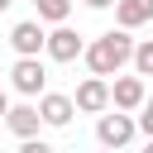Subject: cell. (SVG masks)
I'll use <instances>...</instances> for the list:
<instances>
[{"label":"cell","instance_id":"cell-1","mask_svg":"<svg viewBox=\"0 0 153 153\" xmlns=\"http://www.w3.org/2000/svg\"><path fill=\"white\" fill-rule=\"evenodd\" d=\"M134 38L124 33V29H105L100 38H91L86 43V67H91V76H120V67L124 62H134Z\"/></svg>","mask_w":153,"mask_h":153},{"label":"cell","instance_id":"cell-2","mask_svg":"<svg viewBox=\"0 0 153 153\" xmlns=\"http://www.w3.org/2000/svg\"><path fill=\"white\" fill-rule=\"evenodd\" d=\"M134 134H139V120H134V115H124V110H115V115H100V120H96V139H100V148H110V153H120Z\"/></svg>","mask_w":153,"mask_h":153},{"label":"cell","instance_id":"cell-3","mask_svg":"<svg viewBox=\"0 0 153 153\" xmlns=\"http://www.w3.org/2000/svg\"><path fill=\"white\" fill-rule=\"evenodd\" d=\"M10 86H14L19 96H43V86H48V67H43L38 57H19V62L10 67Z\"/></svg>","mask_w":153,"mask_h":153},{"label":"cell","instance_id":"cell-4","mask_svg":"<svg viewBox=\"0 0 153 153\" xmlns=\"http://www.w3.org/2000/svg\"><path fill=\"white\" fill-rule=\"evenodd\" d=\"M53 62H76L81 53H86V38L72 29V24H57L53 33H48V48H43Z\"/></svg>","mask_w":153,"mask_h":153},{"label":"cell","instance_id":"cell-5","mask_svg":"<svg viewBox=\"0 0 153 153\" xmlns=\"http://www.w3.org/2000/svg\"><path fill=\"white\" fill-rule=\"evenodd\" d=\"M10 48H14L19 57H38V53L48 48V33H43V24H38V19H19V24L10 29Z\"/></svg>","mask_w":153,"mask_h":153},{"label":"cell","instance_id":"cell-6","mask_svg":"<svg viewBox=\"0 0 153 153\" xmlns=\"http://www.w3.org/2000/svg\"><path fill=\"white\" fill-rule=\"evenodd\" d=\"M143 100H148L143 76H115V81H110V105H115V110L134 115V110H143Z\"/></svg>","mask_w":153,"mask_h":153},{"label":"cell","instance_id":"cell-7","mask_svg":"<svg viewBox=\"0 0 153 153\" xmlns=\"http://www.w3.org/2000/svg\"><path fill=\"white\" fill-rule=\"evenodd\" d=\"M38 115H43L48 129H67L72 115H76V100L62 96V91H43V96H38Z\"/></svg>","mask_w":153,"mask_h":153},{"label":"cell","instance_id":"cell-8","mask_svg":"<svg viewBox=\"0 0 153 153\" xmlns=\"http://www.w3.org/2000/svg\"><path fill=\"white\" fill-rule=\"evenodd\" d=\"M72 100H76V110H86V115H105V110H110V81H105V76H86Z\"/></svg>","mask_w":153,"mask_h":153},{"label":"cell","instance_id":"cell-9","mask_svg":"<svg viewBox=\"0 0 153 153\" xmlns=\"http://www.w3.org/2000/svg\"><path fill=\"white\" fill-rule=\"evenodd\" d=\"M5 124H10V134L24 143V139H38V129H43V115H38V105H10V115H5Z\"/></svg>","mask_w":153,"mask_h":153},{"label":"cell","instance_id":"cell-10","mask_svg":"<svg viewBox=\"0 0 153 153\" xmlns=\"http://www.w3.org/2000/svg\"><path fill=\"white\" fill-rule=\"evenodd\" d=\"M115 19H120V29L129 33V29H139V24L153 19V0H115Z\"/></svg>","mask_w":153,"mask_h":153},{"label":"cell","instance_id":"cell-11","mask_svg":"<svg viewBox=\"0 0 153 153\" xmlns=\"http://www.w3.org/2000/svg\"><path fill=\"white\" fill-rule=\"evenodd\" d=\"M33 10H38V24H67L72 0H33Z\"/></svg>","mask_w":153,"mask_h":153},{"label":"cell","instance_id":"cell-12","mask_svg":"<svg viewBox=\"0 0 153 153\" xmlns=\"http://www.w3.org/2000/svg\"><path fill=\"white\" fill-rule=\"evenodd\" d=\"M134 76H153V38H143L134 48Z\"/></svg>","mask_w":153,"mask_h":153},{"label":"cell","instance_id":"cell-13","mask_svg":"<svg viewBox=\"0 0 153 153\" xmlns=\"http://www.w3.org/2000/svg\"><path fill=\"white\" fill-rule=\"evenodd\" d=\"M139 129L153 139V96H148V100H143V110H139Z\"/></svg>","mask_w":153,"mask_h":153},{"label":"cell","instance_id":"cell-14","mask_svg":"<svg viewBox=\"0 0 153 153\" xmlns=\"http://www.w3.org/2000/svg\"><path fill=\"white\" fill-rule=\"evenodd\" d=\"M19 153H57V148H53V143H43V139H24V143H19Z\"/></svg>","mask_w":153,"mask_h":153},{"label":"cell","instance_id":"cell-15","mask_svg":"<svg viewBox=\"0 0 153 153\" xmlns=\"http://www.w3.org/2000/svg\"><path fill=\"white\" fill-rule=\"evenodd\" d=\"M81 5H86V10H110L115 0H81Z\"/></svg>","mask_w":153,"mask_h":153},{"label":"cell","instance_id":"cell-16","mask_svg":"<svg viewBox=\"0 0 153 153\" xmlns=\"http://www.w3.org/2000/svg\"><path fill=\"white\" fill-rule=\"evenodd\" d=\"M5 115H10V96L0 91V120H5Z\"/></svg>","mask_w":153,"mask_h":153},{"label":"cell","instance_id":"cell-17","mask_svg":"<svg viewBox=\"0 0 153 153\" xmlns=\"http://www.w3.org/2000/svg\"><path fill=\"white\" fill-rule=\"evenodd\" d=\"M10 5H14V0H0V10H10Z\"/></svg>","mask_w":153,"mask_h":153},{"label":"cell","instance_id":"cell-18","mask_svg":"<svg viewBox=\"0 0 153 153\" xmlns=\"http://www.w3.org/2000/svg\"><path fill=\"white\" fill-rule=\"evenodd\" d=\"M143 153H153V139H148V148H143Z\"/></svg>","mask_w":153,"mask_h":153},{"label":"cell","instance_id":"cell-19","mask_svg":"<svg viewBox=\"0 0 153 153\" xmlns=\"http://www.w3.org/2000/svg\"><path fill=\"white\" fill-rule=\"evenodd\" d=\"M100 153H110V148H100Z\"/></svg>","mask_w":153,"mask_h":153}]
</instances>
